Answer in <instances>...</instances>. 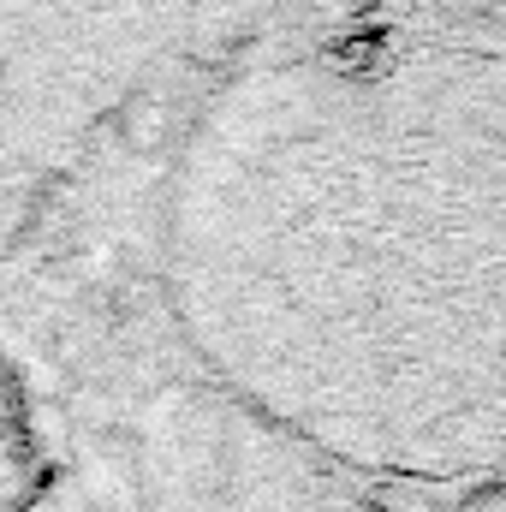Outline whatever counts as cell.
Segmentation results:
<instances>
[{
  "mask_svg": "<svg viewBox=\"0 0 506 512\" xmlns=\"http://www.w3.org/2000/svg\"><path fill=\"white\" fill-rule=\"evenodd\" d=\"M149 393L346 512L506 495V0H292L149 137Z\"/></svg>",
  "mask_w": 506,
  "mask_h": 512,
  "instance_id": "1",
  "label": "cell"
},
{
  "mask_svg": "<svg viewBox=\"0 0 506 512\" xmlns=\"http://www.w3.org/2000/svg\"><path fill=\"white\" fill-rule=\"evenodd\" d=\"M292 0H0V286Z\"/></svg>",
  "mask_w": 506,
  "mask_h": 512,
  "instance_id": "2",
  "label": "cell"
},
{
  "mask_svg": "<svg viewBox=\"0 0 506 512\" xmlns=\"http://www.w3.org/2000/svg\"><path fill=\"white\" fill-rule=\"evenodd\" d=\"M48 495V423L24 358L0 346V512H42Z\"/></svg>",
  "mask_w": 506,
  "mask_h": 512,
  "instance_id": "3",
  "label": "cell"
},
{
  "mask_svg": "<svg viewBox=\"0 0 506 512\" xmlns=\"http://www.w3.org/2000/svg\"><path fill=\"white\" fill-rule=\"evenodd\" d=\"M465 512H506V495H489V501H477V507H465Z\"/></svg>",
  "mask_w": 506,
  "mask_h": 512,
  "instance_id": "4",
  "label": "cell"
}]
</instances>
